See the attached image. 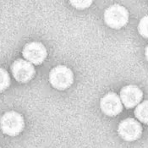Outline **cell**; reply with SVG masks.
Segmentation results:
<instances>
[{"label":"cell","mask_w":148,"mask_h":148,"mask_svg":"<svg viewBox=\"0 0 148 148\" xmlns=\"http://www.w3.org/2000/svg\"><path fill=\"white\" fill-rule=\"evenodd\" d=\"M0 148H1V147H0Z\"/></svg>","instance_id":"14"},{"label":"cell","mask_w":148,"mask_h":148,"mask_svg":"<svg viewBox=\"0 0 148 148\" xmlns=\"http://www.w3.org/2000/svg\"><path fill=\"white\" fill-rule=\"evenodd\" d=\"M129 21V12L125 7L114 4L106 10L104 13V21L113 29L124 27Z\"/></svg>","instance_id":"3"},{"label":"cell","mask_w":148,"mask_h":148,"mask_svg":"<svg viewBox=\"0 0 148 148\" xmlns=\"http://www.w3.org/2000/svg\"><path fill=\"white\" fill-rule=\"evenodd\" d=\"M119 135L127 141H134L139 139L142 134L140 124L134 119H126L123 120L118 128Z\"/></svg>","instance_id":"5"},{"label":"cell","mask_w":148,"mask_h":148,"mask_svg":"<svg viewBox=\"0 0 148 148\" xmlns=\"http://www.w3.org/2000/svg\"><path fill=\"white\" fill-rule=\"evenodd\" d=\"M70 4L77 9V10H85L87 9L91 6L92 3V1H88V0H77V1H70Z\"/></svg>","instance_id":"12"},{"label":"cell","mask_w":148,"mask_h":148,"mask_svg":"<svg viewBox=\"0 0 148 148\" xmlns=\"http://www.w3.org/2000/svg\"><path fill=\"white\" fill-rule=\"evenodd\" d=\"M139 33L143 37L148 38V15L143 17L138 25Z\"/></svg>","instance_id":"11"},{"label":"cell","mask_w":148,"mask_h":148,"mask_svg":"<svg viewBox=\"0 0 148 148\" xmlns=\"http://www.w3.org/2000/svg\"><path fill=\"white\" fill-rule=\"evenodd\" d=\"M74 75L72 70L67 66L58 65L49 73V82L57 90L64 91L73 84Z\"/></svg>","instance_id":"1"},{"label":"cell","mask_w":148,"mask_h":148,"mask_svg":"<svg viewBox=\"0 0 148 148\" xmlns=\"http://www.w3.org/2000/svg\"><path fill=\"white\" fill-rule=\"evenodd\" d=\"M120 100L127 108L136 107L141 102L143 93L136 86H127L120 91Z\"/></svg>","instance_id":"8"},{"label":"cell","mask_w":148,"mask_h":148,"mask_svg":"<svg viewBox=\"0 0 148 148\" xmlns=\"http://www.w3.org/2000/svg\"><path fill=\"white\" fill-rule=\"evenodd\" d=\"M10 85V78L8 72L0 68V91L6 90Z\"/></svg>","instance_id":"10"},{"label":"cell","mask_w":148,"mask_h":148,"mask_svg":"<svg viewBox=\"0 0 148 148\" xmlns=\"http://www.w3.org/2000/svg\"><path fill=\"white\" fill-rule=\"evenodd\" d=\"M0 126L4 134L10 136H15L22 132L25 121L21 114L11 111L3 114L0 120Z\"/></svg>","instance_id":"2"},{"label":"cell","mask_w":148,"mask_h":148,"mask_svg":"<svg viewBox=\"0 0 148 148\" xmlns=\"http://www.w3.org/2000/svg\"><path fill=\"white\" fill-rule=\"evenodd\" d=\"M101 109L104 114L110 117L116 116L123 110V104L120 97L115 93L106 94L100 102Z\"/></svg>","instance_id":"7"},{"label":"cell","mask_w":148,"mask_h":148,"mask_svg":"<svg viewBox=\"0 0 148 148\" xmlns=\"http://www.w3.org/2000/svg\"><path fill=\"white\" fill-rule=\"evenodd\" d=\"M135 114L139 121L148 124V101L138 104L135 110Z\"/></svg>","instance_id":"9"},{"label":"cell","mask_w":148,"mask_h":148,"mask_svg":"<svg viewBox=\"0 0 148 148\" xmlns=\"http://www.w3.org/2000/svg\"><path fill=\"white\" fill-rule=\"evenodd\" d=\"M23 56L26 61L32 64H41L46 59L47 53L45 46L41 42H33L25 46L23 49Z\"/></svg>","instance_id":"4"},{"label":"cell","mask_w":148,"mask_h":148,"mask_svg":"<svg viewBox=\"0 0 148 148\" xmlns=\"http://www.w3.org/2000/svg\"><path fill=\"white\" fill-rule=\"evenodd\" d=\"M145 54H146V58H147V59L148 60V46L147 47V48H146V52H145Z\"/></svg>","instance_id":"13"},{"label":"cell","mask_w":148,"mask_h":148,"mask_svg":"<svg viewBox=\"0 0 148 148\" xmlns=\"http://www.w3.org/2000/svg\"><path fill=\"white\" fill-rule=\"evenodd\" d=\"M11 70L14 79L21 83H26L30 81L35 75V69L33 65L24 59H18L14 62L12 64Z\"/></svg>","instance_id":"6"}]
</instances>
